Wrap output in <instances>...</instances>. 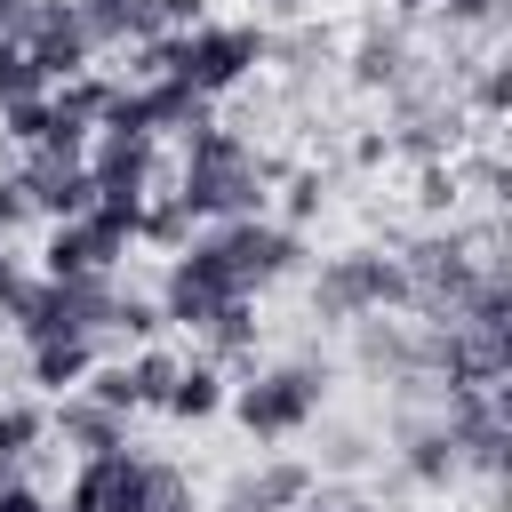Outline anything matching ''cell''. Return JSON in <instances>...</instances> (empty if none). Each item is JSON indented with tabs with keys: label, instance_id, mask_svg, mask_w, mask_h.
I'll list each match as a JSON object with an SVG mask.
<instances>
[{
	"label": "cell",
	"instance_id": "6da1fadb",
	"mask_svg": "<svg viewBox=\"0 0 512 512\" xmlns=\"http://www.w3.org/2000/svg\"><path fill=\"white\" fill-rule=\"evenodd\" d=\"M264 184H272V168L256 160V144L248 136H232V128H216V120H200V128H184V176H176V200L192 208V216H256L264 208Z\"/></svg>",
	"mask_w": 512,
	"mask_h": 512
},
{
	"label": "cell",
	"instance_id": "7a4b0ae2",
	"mask_svg": "<svg viewBox=\"0 0 512 512\" xmlns=\"http://www.w3.org/2000/svg\"><path fill=\"white\" fill-rule=\"evenodd\" d=\"M264 56H272V40H264L256 24H192V32H168V72H176L192 96L240 88Z\"/></svg>",
	"mask_w": 512,
	"mask_h": 512
},
{
	"label": "cell",
	"instance_id": "3957f363",
	"mask_svg": "<svg viewBox=\"0 0 512 512\" xmlns=\"http://www.w3.org/2000/svg\"><path fill=\"white\" fill-rule=\"evenodd\" d=\"M320 400H328V368L320 360H280V368H264L256 384L232 392V416L248 424V440H288L320 416Z\"/></svg>",
	"mask_w": 512,
	"mask_h": 512
},
{
	"label": "cell",
	"instance_id": "277c9868",
	"mask_svg": "<svg viewBox=\"0 0 512 512\" xmlns=\"http://www.w3.org/2000/svg\"><path fill=\"white\" fill-rule=\"evenodd\" d=\"M384 304H408V272L400 256L384 248H352V256H328L320 280H312V312L320 320H368Z\"/></svg>",
	"mask_w": 512,
	"mask_h": 512
},
{
	"label": "cell",
	"instance_id": "5b68a950",
	"mask_svg": "<svg viewBox=\"0 0 512 512\" xmlns=\"http://www.w3.org/2000/svg\"><path fill=\"white\" fill-rule=\"evenodd\" d=\"M112 304H120V288H112V272H72V280H32V296H24V312H16V328H24L32 344H48V336H104V328H112Z\"/></svg>",
	"mask_w": 512,
	"mask_h": 512
},
{
	"label": "cell",
	"instance_id": "8992f818",
	"mask_svg": "<svg viewBox=\"0 0 512 512\" xmlns=\"http://www.w3.org/2000/svg\"><path fill=\"white\" fill-rule=\"evenodd\" d=\"M8 40L48 72V80H72V72H88V32H80V8L72 0H24L16 8V24H8Z\"/></svg>",
	"mask_w": 512,
	"mask_h": 512
},
{
	"label": "cell",
	"instance_id": "52a82bcc",
	"mask_svg": "<svg viewBox=\"0 0 512 512\" xmlns=\"http://www.w3.org/2000/svg\"><path fill=\"white\" fill-rule=\"evenodd\" d=\"M240 296V280H232V264L216 256V240H200V248H184L176 264H168V280H160V320H176V328H200L216 304H232Z\"/></svg>",
	"mask_w": 512,
	"mask_h": 512
},
{
	"label": "cell",
	"instance_id": "ba28073f",
	"mask_svg": "<svg viewBox=\"0 0 512 512\" xmlns=\"http://www.w3.org/2000/svg\"><path fill=\"white\" fill-rule=\"evenodd\" d=\"M216 256L232 264V280H240V296H256V288H272L280 272H296V232L288 224H264V216H232L224 232H216Z\"/></svg>",
	"mask_w": 512,
	"mask_h": 512
},
{
	"label": "cell",
	"instance_id": "9c48e42d",
	"mask_svg": "<svg viewBox=\"0 0 512 512\" xmlns=\"http://www.w3.org/2000/svg\"><path fill=\"white\" fill-rule=\"evenodd\" d=\"M104 512H200V504H192V480H184L176 464L120 448V472H112V488H104Z\"/></svg>",
	"mask_w": 512,
	"mask_h": 512
},
{
	"label": "cell",
	"instance_id": "30bf717a",
	"mask_svg": "<svg viewBox=\"0 0 512 512\" xmlns=\"http://www.w3.org/2000/svg\"><path fill=\"white\" fill-rule=\"evenodd\" d=\"M16 184H24V200L40 208V216H88L96 208V176H88V160H64V152H32L24 168H16Z\"/></svg>",
	"mask_w": 512,
	"mask_h": 512
},
{
	"label": "cell",
	"instance_id": "8fae6325",
	"mask_svg": "<svg viewBox=\"0 0 512 512\" xmlns=\"http://www.w3.org/2000/svg\"><path fill=\"white\" fill-rule=\"evenodd\" d=\"M400 464H408V480H424V488H448V480L464 472L448 416H416V424H400Z\"/></svg>",
	"mask_w": 512,
	"mask_h": 512
},
{
	"label": "cell",
	"instance_id": "7c38bea8",
	"mask_svg": "<svg viewBox=\"0 0 512 512\" xmlns=\"http://www.w3.org/2000/svg\"><path fill=\"white\" fill-rule=\"evenodd\" d=\"M56 432H64V448L96 456V448H120L128 416H120V408H104V400H88V392H64V408H56Z\"/></svg>",
	"mask_w": 512,
	"mask_h": 512
},
{
	"label": "cell",
	"instance_id": "4fadbf2b",
	"mask_svg": "<svg viewBox=\"0 0 512 512\" xmlns=\"http://www.w3.org/2000/svg\"><path fill=\"white\" fill-rule=\"evenodd\" d=\"M88 368H96V336H48V344H32V384L40 392H80Z\"/></svg>",
	"mask_w": 512,
	"mask_h": 512
},
{
	"label": "cell",
	"instance_id": "5bb4252c",
	"mask_svg": "<svg viewBox=\"0 0 512 512\" xmlns=\"http://www.w3.org/2000/svg\"><path fill=\"white\" fill-rule=\"evenodd\" d=\"M168 416H184V424H200V416H216L224 408V368L216 360H176V384H168V400H160Z\"/></svg>",
	"mask_w": 512,
	"mask_h": 512
},
{
	"label": "cell",
	"instance_id": "9a60e30c",
	"mask_svg": "<svg viewBox=\"0 0 512 512\" xmlns=\"http://www.w3.org/2000/svg\"><path fill=\"white\" fill-rule=\"evenodd\" d=\"M352 80L360 88H408V40L400 32H368L352 48Z\"/></svg>",
	"mask_w": 512,
	"mask_h": 512
},
{
	"label": "cell",
	"instance_id": "2e32d148",
	"mask_svg": "<svg viewBox=\"0 0 512 512\" xmlns=\"http://www.w3.org/2000/svg\"><path fill=\"white\" fill-rule=\"evenodd\" d=\"M200 336H208V360H240V352L256 344V312H248V296L216 304V312L200 320Z\"/></svg>",
	"mask_w": 512,
	"mask_h": 512
},
{
	"label": "cell",
	"instance_id": "e0dca14e",
	"mask_svg": "<svg viewBox=\"0 0 512 512\" xmlns=\"http://www.w3.org/2000/svg\"><path fill=\"white\" fill-rule=\"evenodd\" d=\"M120 376H128V408H160V400H168V384H176V352L144 344L136 360H120Z\"/></svg>",
	"mask_w": 512,
	"mask_h": 512
},
{
	"label": "cell",
	"instance_id": "ac0fdd59",
	"mask_svg": "<svg viewBox=\"0 0 512 512\" xmlns=\"http://www.w3.org/2000/svg\"><path fill=\"white\" fill-rule=\"evenodd\" d=\"M40 440H48V416H40L32 400H0V472H8V464H24Z\"/></svg>",
	"mask_w": 512,
	"mask_h": 512
},
{
	"label": "cell",
	"instance_id": "d6986e66",
	"mask_svg": "<svg viewBox=\"0 0 512 512\" xmlns=\"http://www.w3.org/2000/svg\"><path fill=\"white\" fill-rule=\"evenodd\" d=\"M192 208L168 192V200H144V216H136V240H152V248H192Z\"/></svg>",
	"mask_w": 512,
	"mask_h": 512
},
{
	"label": "cell",
	"instance_id": "ffe728a7",
	"mask_svg": "<svg viewBox=\"0 0 512 512\" xmlns=\"http://www.w3.org/2000/svg\"><path fill=\"white\" fill-rule=\"evenodd\" d=\"M24 96H48V72H40L16 40H0V112H8V104H24Z\"/></svg>",
	"mask_w": 512,
	"mask_h": 512
},
{
	"label": "cell",
	"instance_id": "44dd1931",
	"mask_svg": "<svg viewBox=\"0 0 512 512\" xmlns=\"http://www.w3.org/2000/svg\"><path fill=\"white\" fill-rule=\"evenodd\" d=\"M40 264H48V280H72V272H96L88 264V240H80V224L64 216L56 232H48V248H40Z\"/></svg>",
	"mask_w": 512,
	"mask_h": 512
},
{
	"label": "cell",
	"instance_id": "7402d4cb",
	"mask_svg": "<svg viewBox=\"0 0 512 512\" xmlns=\"http://www.w3.org/2000/svg\"><path fill=\"white\" fill-rule=\"evenodd\" d=\"M0 136H8V144H40V136H48V96L8 104V112H0Z\"/></svg>",
	"mask_w": 512,
	"mask_h": 512
},
{
	"label": "cell",
	"instance_id": "603a6c76",
	"mask_svg": "<svg viewBox=\"0 0 512 512\" xmlns=\"http://www.w3.org/2000/svg\"><path fill=\"white\" fill-rule=\"evenodd\" d=\"M112 328H120L128 344H152L168 320H160V304H144V296H120V304H112Z\"/></svg>",
	"mask_w": 512,
	"mask_h": 512
},
{
	"label": "cell",
	"instance_id": "cb8c5ba5",
	"mask_svg": "<svg viewBox=\"0 0 512 512\" xmlns=\"http://www.w3.org/2000/svg\"><path fill=\"white\" fill-rule=\"evenodd\" d=\"M472 104H480V120H504V104H512V64H504V56H496V64H480Z\"/></svg>",
	"mask_w": 512,
	"mask_h": 512
},
{
	"label": "cell",
	"instance_id": "d4e9b609",
	"mask_svg": "<svg viewBox=\"0 0 512 512\" xmlns=\"http://www.w3.org/2000/svg\"><path fill=\"white\" fill-rule=\"evenodd\" d=\"M24 296H32V272H24V256H8V240H0V320H16Z\"/></svg>",
	"mask_w": 512,
	"mask_h": 512
},
{
	"label": "cell",
	"instance_id": "484cf974",
	"mask_svg": "<svg viewBox=\"0 0 512 512\" xmlns=\"http://www.w3.org/2000/svg\"><path fill=\"white\" fill-rule=\"evenodd\" d=\"M320 200H328L320 168H296V176H288V216H320Z\"/></svg>",
	"mask_w": 512,
	"mask_h": 512
},
{
	"label": "cell",
	"instance_id": "4316f807",
	"mask_svg": "<svg viewBox=\"0 0 512 512\" xmlns=\"http://www.w3.org/2000/svg\"><path fill=\"white\" fill-rule=\"evenodd\" d=\"M432 8L448 16V32H472V24H496V16H504L496 0H432Z\"/></svg>",
	"mask_w": 512,
	"mask_h": 512
},
{
	"label": "cell",
	"instance_id": "83f0119b",
	"mask_svg": "<svg viewBox=\"0 0 512 512\" xmlns=\"http://www.w3.org/2000/svg\"><path fill=\"white\" fill-rule=\"evenodd\" d=\"M24 216H32V200H24V184H16V176H0V240H8V232H16Z\"/></svg>",
	"mask_w": 512,
	"mask_h": 512
},
{
	"label": "cell",
	"instance_id": "f1b7e54d",
	"mask_svg": "<svg viewBox=\"0 0 512 512\" xmlns=\"http://www.w3.org/2000/svg\"><path fill=\"white\" fill-rule=\"evenodd\" d=\"M152 8H160V24H168V32H192V24H208V8H200V0H152Z\"/></svg>",
	"mask_w": 512,
	"mask_h": 512
},
{
	"label": "cell",
	"instance_id": "f546056e",
	"mask_svg": "<svg viewBox=\"0 0 512 512\" xmlns=\"http://www.w3.org/2000/svg\"><path fill=\"white\" fill-rule=\"evenodd\" d=\"M0 512H40V496L24 480H0Z\"/></svg>",
	"mask_w": 512,
	"mask_h": 512
},
{
	"label": "cell",
	"instance_id": "4dcf8cb0",
	"mask_svg": "<svg viewBox=\"0 0 512 512\" xmlns=\"http://www.w3.org/2000/svg\"><path fill=\"white\" fill-rule=\"evenodd\" d=\"M296 512H368V504H360V496H304Z\"/></svg>",
	"mask_w": 512,
	"mask_h": 512
},
{
	"label": "cell",
	"instance_id": "1f68e13d",
	"mask_svg": "<svg viewBox=\"0 0 512 512\" xmlns=\"http://www.w3.org/2000/svg\"><path fill=\"white\" fill-rule=\"evenodd\" d=\"M384 8H392V16H424L432 0H384Z\"/></svg>",
	"mask_w": 512,
	"mask_h": 512
},
{
	"label": "cell",
	"instance_id": "d6a6232c",
	"mask_svg": "<svg viewBox=\"0 0 512 512\" xmlns=\"http://www.w3.org/2000/svg\"><path fill=\"white\" fill-rule=\"evenodd\" d=\"M40 512H48V504H40Z\"/></svg>",
	"mask_w": 512,
	"mask_h": 512
},
{
	"label": "cell",
	"instance_id": "836d02e7",
	"mask_svg": "<svg viewBox=\"0 0 512 512\" xmlns=\"http://www.w3.org/2000/svg\"><path fill=\"white\" fill-rule=\"evenodd\" d=\"M0 480H8V472H0Z\"/></svg>",
	"mask_w": 512,
	"mask_h": 512
}]
</instances>
